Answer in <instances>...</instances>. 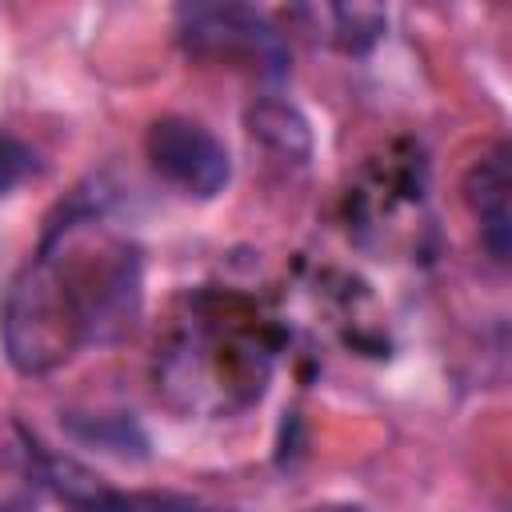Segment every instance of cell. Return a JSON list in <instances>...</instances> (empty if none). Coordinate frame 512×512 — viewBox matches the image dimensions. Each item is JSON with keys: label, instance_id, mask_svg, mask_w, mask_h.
I'll return each instance as SVG.
<instances>
[{"label": "cell", "instance_id": "4", "mask_svg": "<svg viewBox=\"0 0 512 512\" xmlns=\"http://www.w3.org/2000/svg\"><path fill=\"white\" fill-rule=\"evenodd\" d=\"M464 196L480 220V244L496 264L512 252V172H508V148H496L492 156L476 160L464 180Z\"/></svg>", "mask_w": 512, "mask_h": 512}, {"label": "cell", "instance_id": "7", "mask_svg": "<svg viewBox=\"0 0 512 512\" xmlns=\"http://www.w3.org/2000/svg\"><path fill=\"white\" fill-rule=\"evenodd\" d=\"M316 16L328 24L324 40H332L344 52H368L384 36V24H388L384 8L376 4H332V8H320Z\"/></svg>", "mask_w": 512, "mask_h": 512}, {"label": "cell", "instance_id": "10", "mask_svg": "<svg viewBox=\"0 0 512 512\" xmlns=\"http://www.w3.org/2000/svg\"><path fill=\"white\" fill-rule=\"evenodd\" d=\"M164 512H212V508H192V504H172V500H168Z\"/></svg>", "mask_w": 512, "mask_h": 512}, {"label": "cell", "instance_id": "5", "mask_svg": "<svg viewBox=\"0 0 512 512\" xmlns=\"http://www.w3.org/2000/svg\"><path fill=\"white\" fill-rule=\"evenodd\" d=\"M252 140H260L268 152L284 156V160H308L312 156V128L304 120L300 108H292L288 100H256L244 116Z\"/></svg>", "mask_w": 512, "mask_h": 512}, {"label": "cell", "instance_id": "6", "mask_svg": "<svg viewBox=\"0 0 512 512\" xmlns=\"http://www.w3.org/2000/svg\"><path fill=\"white\" fill-rule=\"evenodd\" d=\"M64 432L76 444L100 448V452L120 456V460H144L148 456V436L124 412H68L64 416Z\"/></svg>", "mask_w": 512, "mask_h": 512}, {"label": "cell", "instance_id": "3", "mask_svg": "<svg viewBox=\"0 0 512 512\" xmlns=\"http://www.w3.org/2000/svg\"><path fill=\"white\" fill-rule=\"evenodd\" d=\"M144 152H148V164L156 168V176H164L168 184H176L180 192L200 196V200H212L232 180L228 148L204 124H196L188 116L152 120V128L144 136Z\"/></svg>", "mask_w": 512, "mask_h": 512}, {"label": "cell", "instance_id": "1", "mask_svg": "<svg viewBox=\"0 0 512 512\" xmlns=\"http://www.w3.org/2000/svg\"><path fill=\"white\" fill-rule=\"evenodd\" d=\"M0 336L12 368L24 376H44L72 360V352L92 336L76 272L52 252L28 260L4 292Z\"/></svg>", "mask_w": 512, "mask_h": 512}, {"label": "cell", "instance_id": "2", "mask_svg": "<svg viewBox=\"0 0 512 512\" xmlns=\"http://www.w3.org/2000/svg\"><path fill=\"white\" fill-rule=\"evenodd\" d=\"M180 40L216 60H244L248 68L264 76L288 72V44L284 36L264 20V12L244 4H188L176 12Z\"/></svg>", "mask_w": 512, "mask_h": 512}, {"label": "cell", "instance_id": "9", "mask_svg": "<svg viewBox=\"0 0 512 512\" xmlns=\"http://www.w3.org/2000/svg\"><path fill=\"white\" fill-rule=\"evenodd\" d=\"M308 512H360L356 504H324V508H308Z\"/></svg>", "mask_w": 512, "mask_h": 512}, {"label": "cell", "instance_id": "8", "mask_svg": "<svg viewBox=\"0 0 512 512\" xmlns=\"http://www.w3.org/2000/svg\"><path fill=\"white\" fill-rule=\"evenodd\" d=\"M32 168H36L32 148L16 136H0V196H8Z\"/></svg>", "mask_w": 512, "mask_h": 512}]
</instances>
